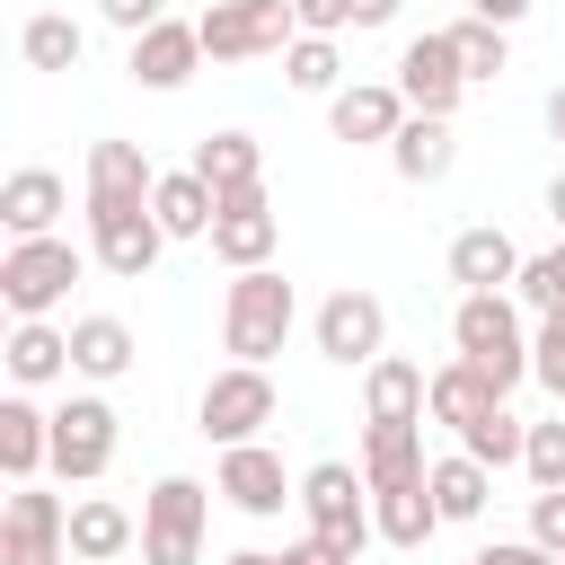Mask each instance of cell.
I'll use <instances>...</instances> for the list:
<instances>
[{"instance_id": "49", "label": "cell", "mask_w": 565, "mask_h": 565, "mask_svg": "<svg viewBox=\"0 0 565 565\" xmlns=\"http://www.w3.org/2000/svg\"><path fill=\"white\" fill-rule=\"evenodd\" d=\"M556 565H565V556H556Z\"/></svg>"}, {"instance_id": "32", "label": "cell", "mask_w": 565, "mask_h": 565, "mask_svg": "<svg viewBox=\"0 0 565 565\" xmlns=\"http://www.w3.org/2000/svg\"><path fill=\"white\" fill-rule=\"evenodd\" d=\"M371 521H380V539H388L397 556H415V547L441 530V503H433V486H397V494H371Z\"/></svg>"}, {"instance_id": "12", "label": "cell", "mask_w": 565, "mask_h": 565, "mask_svg": "<svg viewBox=\"0 0 565 565\" xmlns=\"http://www.w3.org/2000/svg\"><path fill=\"white\" fill-rule=\"evenodd\" d=\"M212 494L230 512H247V521H274L282 503H300V486L282 477V450H265V441H230L221 468H212Z\"/></svg>"}, {"instance_id": "14", "label": "cell", "mask_w": 565, "mask_h": 565, "mask_svg": "<svg viewBox=\"0 0 565 565\" xmlns=\"http://www.w3.org/2000/svg\"><path fill=\"white\" fill-rule=\"evenodd\" d=\"M150 185H159V168L141 159V141H88V221L150 212Z\"/></svg>"}, {"instance_id": "43", "label": "cell", "mask_w": 565, "mask_h": 565, "mask_svg": "<svg viewBox=\"0 0 565 565\" xmlns=\"http://www.w3.org/2000/svg\"><path fill=\"white\" fill-rule=\"evenodd\" d=\"M282 565H353V556H344V547H327L318 530H300V539L282 547Z\"/></svg>"}, {"instance_id": "22", "label": "cell", "mask_w": 565, "mask_h": 565, "mask_svg": "<svg viewBox=\"0 0 565 565\" xmlns=\"http://www.w3.org/2000/svg\"><path fill=\"white\" fill-rule=\"evenodd\" d=\"M124 547H141V521L115 494H79L71 503V565H115Z\"/></svg>"}, {"instance_id": "16", "label": "cell", "mask_w": 565, "mask_h": 565, "mask_svg": "<svg viewBox=\"0 0 565 565\" xmlns=\"http://www.w3.org/2000/svg\"><path fill=\"white\" fill-rule=\"evenodd\" d=\"M406 115H415V106L397 97V79H353V88L327 97V132H335V141H380V150H388Z\"/></svg>"}, {"instance_id": "1", "label": "cell", "mask_w": 565, "mask_h": 565, "mask_svg": "<svg viewBox=\"0 0 565 565\" xmlns=\"http://www.w3.org/2000/svg\"><path fill=\"white\" fill-rule=\"evenodd\" d=\"M450 353L459 362H477L503 397L530 380V327H521V300L512 291H459V309H450Z\"/></svg>"}, {"instance_id": "36", "label": "cell", "mask_w": 565, "mask_h": 565, "mask_svg": "<svg viewBox=\"0 0 565 565\" xmlns=\"http://www.w3.org/2000/svg\"><path fill=\"white\" fill-rule=\"evenodd\" d=\"M503 35H512V26H494V18H459V26H450V44H459V62H468V88H477V79H494V71L512 62V44H503Z\"/></svg>"}, {"instance_id": "37", "label": "cell", "mask_w": 565, "mask_h": 565, "mask_svg": "<svg viewBox=\"0 0 565 565\" xmlns=\"http://www.w3.org/2000/svg\"><path fill=\"white\" fill-rule=\"evenodd\" d=\"M530 380L565 406V309H547V318L530 327Z\"/></svg>"}, {"instance_id": "24", "label": "cell", "mask_w": 565, "mask_h": 565, "mask_svg": "<svg viewBox=\"0 0 565 565\" xmlns=\"http://www.w3.org/2000/svg\"><path fill=\"white\" fill-rule=\"evenodd\" d=\"M450 159H459L450 115H406V124H397V141H388V168H397L406 185H441V177H450Z\"/></svg>"}, {"instance_id": "6", "label": "cell", "mask_w": 565, "mask_h": 565, "mask_svg": "<svg viewBox=\"0 0 565 565\" xmlns=\"http://www.w3.org/2000/svg\"><path fill=\"white\" fill-rule=\"evenodd\" d=\"M203 521H212V494L194 477H159L141 494V565H203Z\"/></svg>"}, {"instance_id": "31", "label": "cell", "mask_w": 565, "mask_h": 565, "mask_svg": "<svg viewBox=\"0 0 565 565\" xmlns=\"http://www.w3.org/2000/svg\"><path fill=\"white\" fill-rule=\"evenodd\" d=\"M79 53H88V26L62 18V9H35V18L18 26V62H26V71H79Z\"/></svg>"}, {"instance_id": "9", "label": "cell", "mask_w": 565, "mask_h": 565, "mask_svg": "<svg viewBox=\"0 0 565 565\" xmlns=\"http://www.w3.org/2000/svg\"><path fill=\"white\" fill-rule=\"evenodd\" d=\"M309 335H318V353L335 362V371H371L380 353H388V309H380V291H327L318 300V318H309Z\"/></svg>"}, {"instance_id": "40", "label": "cell", "mask_w": 565, "mask_h": 565, "mask_svg": "<svg viewBox=\"0 0 565 565\" xmlns=\"http://www.w3.org/2000/svg\"><path fill=\"white\" fill-rule=\"evenodd\" d=\"M300 9V35H344L353 26V0H291Z\"/></svg>"}, {"instance_id": "18", "label": "cell", "mask_w": 565, "mask_h": 565, "mask_svg": "<svg viewBox=\"0 0 565 565\" xmlns=\"http://www.w3.org/2000/svg\"><path fill=\"white\" fill-rule=\"evenodd\" d=\"M424 415H433V380L406 353H380L362 371V424H424Z\"/></svg>"}, {"instance_id": "34", "label": "cell", "mask_w": 565, "mask_h": 565, "mask_svg": "<svg viewBox=\"0 0 565 565\" xmlns=\"http://www.w3.org/2000/svg\"><path fill=\"white\" fill-rule=\"evenodd\" d=\"M521 441H530V424H521L512 406H486V415L459 433V450H468V459H486V468H521Z\"/></svg>"}, {"instance_id": "20", "label": "cell", "mask_w": 565, "mask_h": 565, "mask_svg": "<svg viewBox=\"0 0 565 565\" xmlns=\"http://www.w3.org/2000/svg\"><path fill=\"white\" fill-rule=\"evenodd\" d=\"M44 468H53V415L18 388V397H0V477L26 486V477H44Z\"/></svg>"}, {"instance_id": "23", "label": "cell", "mask_w": 565, "mask_h": 565, "mask_svg": "<svg viewBox=\"0 0 565 565\" xmlns=\"http://www.w3.org/2000/svg\"><path fill=\"white\" fill-rule=\"evenodd\" d=\"M512 274H521V247H512L494 221H477V230L450 238V282H459V291H512Z\"/></svg>"}, {"instance_id": "39", "label": "cell", "mask_w": 565, "mask_h": 565, "mask_svg": "<svg viewBox=\"0 0 565 565\" xmlns=\"http://www.w3.org/2000/svg\"><path fill=\"white\" fill-rule=\"evenodd\" d=\"M530 539H539L547 556H565V486H539V494H530Z\"/></svg>"}, {"instance_id": "26", "label": "cell", "mask_w": 565, "mask_h": 565, "mask_svg": "<svg viewBox=\"0 0 565 565\" xmlns=\"http://www.w3.org/2000/svg\"><path fill=\"white\" fill-rule=\"evenodd\" d=\"M185 168H194L212 194H247V185H265V150H256V132H203Z\"/></svg>"}, {"instance_id": "42", "label": "cell", "mask_w": 565, "mask_h": 565, "mask_svg": "<svg viewBox=\"0 0 565 565\" xmlns=\"http://www.w3.org/2000/svg\"><path fill=\"white\" fill-rule=\"evenodd\" d=\"M468 565H556V556H547L539 539H494V547H477Z\"/></svg>"}, {"instance_id": "30", "label": "cell", "mask_w": 565, "mask_h": 565, "mask_svg": "<svg viewBox=\"0 0 565 565\" xmlns=\"http://www.w3.org/2000/svg\"><path fill=\"white\" fill-rule=\"evenodd\" d=\"M424 486H433V503H441V521H477V512L494 503V468H486V459H468V450H450V459H433V468H424Z\"/></svg>"}, {"instance_id": "5", "label": "cell", "mask_w": 565, "mask_h": 565, "mask_svg": "<svg viewBox=\"0 0 565 565\" xmlns=\"http://www.w3.org/2000/svg\"><path fill=\"white\" fill-rule=\"evenodd\" d=\"M300 521H309L327 547H344V556H362V547L380 539V521H371V486H362L353 459H318V468L300 477Z\"/></svg>"}, {"instance_id": "29", "label": "cell", "mask_w": 565, "mask_h": 565, "mask_svg": "<svg viewBox=\"0 0 565 565\" xmlns=\"http://www.w3.org/2000/svg\"><path fill=\"white\" fill-rule=\"evenodd\" d=\"M486 406H503V388H494V380H486L477 362H459V353H450V362L433 371V424H450V433H468V424H477Z\"/></svg>"}, {"instance_id": "45", "label": "cell", "mask_w": 565, "mask_h": 565, "mask_svg": "<svg viewBox=\"0 0 565 565\" xmlns=\"http://www.w3.org/2000/svg\"><path fill=\"white\" fill-rule=\"evenodd\" d=\"M406 0H353V26H397Z\"/></svg>"}, {"instance_id": "25", "label": "cell", "mask_w": 565, "mask_h": 565, "mask_svg": "<svg viewBox=\"0 0 565 565\" xmlns=\"http://www.w3.org/2000/svg\"><path fill=\"white\" fill-rule=\"evenodd\" d=\"M0 362H9L18 388H44V380L71 371V327H53V318H18L9 344H0Z\"/></svg>"}, {"instance_id": "47", "label": "cell", "mask_w": 565, "mask_h": 565, "mask_svg": "<svg viewBox=\"0 0 565 565\" xmlns=\"http://www.w3.org/2000/svg\"><path fill=\"white\" fill-rule=\"evenodd\" d=\"M547 132H556V141H565V79H556V88H547Z\"/></svg>"}, {"instance_id": "3", "label": "cell", "mask_w": 565, "mask_h": 565, "mask_svg": "<svg viewBox=\"0 0 565 565\" xmlns=\"http://www.w3.org/2000/svg\"><path fill=\"white\" fill-rule=\"evenodd\" d=\"M88 265H97V256L71 247L62 230H44V238H9V256H0V300H9L18 318H53Z\"/></svg>"}, {"instance_id": "7", "label": "cell", "mask_w": 565, "mask_h": 565, "mask_svg": "<svg viewBox=\"0 0 565 565\" xmlns=\"http://www.w3.org/2000/svg\"><path fill=\"white\" fill-rule=\"evenodd\" d=\"M194 26H203L212 62H256V53H282L300 35V9L291 0H212Z\"/></svg>"}, {"instance_id": "28", "label": "cell", "mask_w": 565, "mask_h": 565, "mask_svg": "<svg viewBox=\"0 0 565 565\" xmlns=\"http://www.w3.org/2000/svg\"><path fill=\"white\" fill-rule=\"evenodd\" d=\"M132 353H141V344H132V327H124V318H106V309H97V318H71V371H79V380H97V388H106V380H124V371H132Z\"/></svg>"}, {"instance_id": "44", "label": "cell", "mask_w": 565, "mask_h": 565, "mask_svg": "<svg viewBox=\"0 0 565 565\" xmlns=\"http://www.w3.org/2000/svg\"><path fill=\"white\" fill-rule=\"evenodd\" d=\"M468 18H494V26H521L530 0H468Z\"/></svg>"}, {"instance_id": "19", "label": "cell", "mask_w": 565, "mask_h": 565, "mask_svg": "<svg viewBox=\"0 0 565 565\" xmlns=\"http://www.w3.org/2000/svg\"><path fill=\"white\" fill-rule=\"evenodd\" d=\"M362 486L371 494H397V486H424V424H362Z\"/></svg>"}, {"instance_id": "13", "label": "cell", "mask_w": 565, "mask_h": 565, "mask_svg": "<svg viewBox=\"0 0 565 565\" xmlns=\"http://www.w3.org/2000/svg\"><path fill=\"white\" fill-rule=\"evenodd\" d=\"M194 62H212L194 18H159V26H141V35H132V53H124L132 88H159V97H168V88H185V79H194Z\"/></svg>"}, {"instance_id": "35", "label": "cell", "mask_w": 565, "mask_h": 565, "mask_svg": "<svg viewBox=\"0 0 565 565\" xmlns=\"http://www.w3.org/2000/svg\"><path fill=\"white\" fill-rule=\"evenodd\" d=\"M512 300H521L530 318L565 309V238H556V247H539V256H521V274H512Z\"/></svg>"}, {"instance_id": "8", "label": "cell", "mask_w": 565, "mask_h": 565, "mask_svg": "<svg viewBox=\"0 0 565 565\" xmlns=\"http://www.w3.org/2000/svg\"><path fill=\"white\" fill-rule=\"evenodd\" d=\"M0 565H71V503L44 494L35 477L9 486L0 503Z\"/></svg>"}, {"instance_id": "4", "label": "cell", "mask_w": 565, "mask_h": 565, "mask_svg": "<svg viewBox=\"0 0 565 565\" xmlns=\"http://www.w3.org/2000/svg\"><path fill=\"white\" fill-rule=\"evenodd\" d=\"M282 415V397H274V371L265 362H230V371H212L203 380V397H194V433L203 441H256L265 424Z\"/></svg>"}, {"instance_id": "33", "label": "cell", "mask_w": 565, "mask_h": 565, "mask_svg": "<svg viewBox=\"0 0 565 565\" xmlns=\"http://www.w3.org/2000/svg\"><path fill=\"white\" fill-rule=\"evenodd\" d=\"M282 79H291L300 97H335V88H344V53H335V35H291V44H282Z\"/></svg>"}, {"instance_id": "41", "label": "cell", "mask_w": 565, "mask_h": 565, "mask_svg": "<svg viewBox=\"0 0 565 565\" xmlns=\"http://www.w3.org/2000/svg\"><path fill=\"white\" fill-rule=\"evenodd\" d=\"M97 18H106V26H124V35H141V26H159V18H168V0H97Z\"/></svg>"}, {"instance_id": "17", "label": "cell", "mask_w": 565, "mask_h": 565, "mask_svg": "<svg viewBox=\"0 0 565 565\" xmlns=\"http://www.w3.org/2000/svg\"><path fill=\"white\" fill-rule=\"evenodd\" d=\"M159 247H168L159 212H115V221H88V256H97L115 282H141V274L159 265Z\"/></svg>"}, {"instance_id": "38", "label": "cell", "mask_w": 565, "mask_h": 565, "mask_svg": "<svg viewBox=\"0 0 565 565\" xmlns=\"http://www.w3.org/2000/svg\"><path fill=\"white\" fill-rule=\"evenodd\" d=\"M521 468H530V486H565V415H556V424H530Z\"/></svg>"}, {"instance_id": "27", "label": "cell", "mask_w": 565, "mask_h": 565, "mask_svg": "<svg viewBox=\"0 0 565 565\" xmlns=\"http://www.w3.org/2000/svg\"><path fill=\"white\" fill-rule=\"evenodd\" d=\"M150 212H159V230H168V238H212V221H221V194H212L194 168H168V177L150 185Z\"/></svg>"}, {"instance_id": "15", "label": "cell", "mask_w": 565, "mask_h": 565, "mask_svg": "<svg viewBox=\"0 0 565 565\" xmlns=\"http://www.w3.org/2000/svg\"><path fill=\"white\" fill-rule=\"evenodd\" d=\"M274 247H282V212L265 203V185H247V194H221L212 256H221L230 274H247V265H274Z\"/></svg>"}, {"instance_id": "11", "label": "cell", "mask_w": 565, "mask_h": 565, "mask_svg": "<svg viewBox=\"0 0 565 565\" xmlns=\"http://www.w3.org/2000/svg\"><path fill=\"white\" fill-rule=\"evenodd\" d=\"M397 97H406L415 115H459V97H468V62H459L450 26H424V35L397 53Z\"/></svg>"}, {"instance_id": "21", "label": "cell", "mask_w": 565, "mask_h": 565, "mask_svg": "<svg viewBox=\"0 0 565 565\" xmlns=\"http://www.w3.org/2000/svg\"><path fill=\"white\" fill-rule=\"evenodd\" d=\"M62 212H71V185L53 168H18L0 185V230L9 238H44V230H62Z\"/></svg>"}, {"instance_id": "46", "label": "cell", "mask_w": 565, "mask_h": 565, "mask_svg": "<svg viewBox=\"0 0 565 565\" xmlns=\"http://www.w3.org/2000/svg\"><path fill=\"white\" fill-rule=\"evenodd\" d=\"M547 221H556V238H565V168L547 177Z\"/></svg>"}, {"instance_id": "2", "label": "cell", "mask_w": 565, "mask_h": 565, "mask_svg": "<svg viewBox=\"0 0 565 565\" xmlns=\"http://www.w3.org/2000/svg\"><path fill=\"white\" fill-rule=\"evenodd\" d=\"M291 318H300V300H291V282L274 265L230 274V291H221V344H230V362H274L282 335H291Z\"/></svg>"}, {"instance_id": "10", "label": "cell", "mask_w": 565, "mask_h": 565, "mask_svg": "<svg viewBox=\"0 0 565 565\" xmlns=\"http://www.w3.org/2000/svg\"><path fill=\"white\" fill-rule=\"evenodd\" d=\"M106 468H115V406L106 397H62L53 406V477L97 486Z\"/></svg>"}, {"instance_id": "48", "label": "cell", "mask_w": 565, "mask_h": 565, "mask_svg": "<svg viewBox=\"0 0 565 565\" xmlns=\"http://www.w3.org/2000/svg\"><path fill=\"white\" fill-rule=\"evenodd\" d=\"M221 565H282L274 547H238V556H221Z\"/></svg>"}]
</instances>
